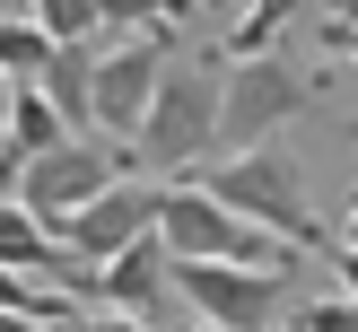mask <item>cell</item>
<instances>
[{"label": "cell", "instance_id": "obj_24", "mask_svg": "<svg viewBox=\"0 0 358 332\" xmlns=\"http://www.w3.org/2000/svg\"><path fill=\"white\" fill-rule=\"evenodd\" d=\"M0 131H9V79H0Z\"/></svg>", "mask_w": 358, "mask_h": 332}, {"label": "cell", "instance_id": "obj_1", "mask_svg": "<svg viewBox=\"0 0 358 332\" xmlns=\"http://www.w3.org/2000/svg\"><path fill=\"white\" fill-rule=\"evenodd\" d=\"M201 192L219 210H236L245 227H262V236H280V245H297L306 254L315 245V210H306V166H297L289 149H236V157H210V175H201Z\"/></svg>", "mask_w": 358, "mask_h": 332}, {"label": "cell", "instance_id": "obj_11", "mask_svg": "<svg viewBox=\"0 0 358 332\" xmlns=\"http://www.w3.org/2000/svg\"><path fill=\"white\" fill-rule=\"evenodd\" d=\"M35 87H44V105L62 114L70 140L96 131V52H87V44H52V62H44V79H35Z\"/></svg>", "mask_w": 358, "mask_h": 332}, {"label": "cell", "instance_id": "obj_6", "mask_svg": "<svg viewBox=\"0 0 358 332\" xmlns=\"http://www.w3.org/2000/svg\"><path fill=\"white\" fill-rule=\"evenodd\" d=\"M175 62V27H149V35H122V44L96 52V131L131 149L140 122H149V96Z\"/></svg>", "mask_w": 358, "mask_h": 332}, {"label": "cell", "instance_id": "obj_25", "mask_svg": "<svg viewBox=\"0 0 358 332\" xmlns=\"http://www.w3.org/2000/svg\"><path fill=\"white\" fill-rule=\"evenodd\" d=\"M184 332H210V324H184Z\"/></svg>", "mask_w": 358, "mask_h": 332}, {"label": "cell", "instance_id": "obj_2", "mask_svg": "<svg viewBox=\"0 0 358 332\" xmlns=\"http://www.w3.org/2000/svg\"><path fill=\"white\" fill-rule=\"evenodd\" d=\"M219 79L227 70H210V62H166V79L149 96V122L131 140V157L149 175H192L219 157Z\"/></svg>", "mask_w": 358, "mask_h": 332}, {"label": "cell", "instance_id": "obj_26", "mask_svg": "<svg viewBox=\"0 0 358 332\" xmlns=\"http://www.w3.org/2000/svg\"><path fill=\"white\" fill-rule=\"evenodd\" d=\"M350 140H358V122H350Z\"/></svg>", "mask_w": 358, "mask_h": 332}, {"label": "cell", "instance_id": "obj_4", "mask_svg": "<svg viewBox=\"0 0 358 332\" xmlns=\"http://www.w3.org/2000/svg\"><path fill=\"white\" fill-rule=\"evenodd\" d=\"M324 87V70H289L280 52H262V62H227L219 79V149H271L280 122L306 114V96Z\"/></svg>", "mask_w": 358, "mask_h": 332}, {"label": "cell", "instance_id": "obj_23", "mask_svg": "<svg viewBox=\"0 0 358 332\" xmlns=\"http://www.w3.org/2000/svg\"><path fill=\"white\" fill-rule=\"evenodd\" d=\"M332 17H341V27H358V0H332Z\"/></svg>", "mask_w": 358, "mask_h": 332}, {"label": "cell", "instance_id": "obj_13", "mask_svg": "<svg viewBox=\"0 0 358 332\" xmlns=\"http://www.w3.org/2000/svg\"><path fill=\"white\" fill-rule=\"evenodd\" d=\"M306 9H315V0H245V9H236V35H227V44H236V62L280 52V35H289Z\"/></svg>", "mask_w": 358, "mask_h": 332}, {"label": "cell", "instance_id": "obj_12", "mask_svg": "<svg viewBox=\"0 0 358 332\" xmlns=\"http://www.w3.org/2000/svg\"><path fill=\"white\" fill-rule=\"evenodd\" d=\"M62 140L70 131H62V114L44 105V87H9V131H0V149H9L17 166H35V157H52Z\"/></svg>", "mask_w": 358, "mask_h": 332}, {"label": "cell", "instance_id": "obj_22", "mask_svg": "<svg viewBox=\"0 0 358 332\" xmlns=\"http://www.w3.org/2000/svg\"><path fill=\"white\" fill-rule=\"evenodd\" d=\"M341 245H358V192H350V219H341Z\"/></svg>", "mask_w": 358, "mask_h": 332}, {"label": "cell", "instance_id": "obj_17", "mask_svg": "<svg viewBox=\"0 0 358 332\" xmlns=\"http://www.w3.org/2000/svg\"><path fill=\"white\" fill-rule=\"evenodd\" d=\"M289 332H358V306L332 289V297H315V306H297V324H289Z\"/></svg>", "mask_w": 358, "mask_h": 332}, {"label": "cell", "instance_id": "obj_15", "mask_svg": "<svg viewBox=\"0 0 358 332\" xmlns=\"http://www.w3.org/2000/svg\"><path fill=\"white\" fill-rule=\"evenodd\" d=\"M192 0H96V27L105 35H149V27H184Z\"/></svg>", "mask_w": 358, "mask_h": 332}, {"label": "cell", "instance_id": "obj_8", "mask_svg": "<svg viewBox=\"0 0 358 332\" xmlns=\"http://www.w3.org/2000/svg\"><path fill=\"white\" fill-rule=\"evenodd\" d=\"M140 236H157V192L131 184V175H122L114 192H96L79 219H62V254H70V271H105V262H114L122 245H140Z\"/></svg>", "mask_w": 358, "mask_h": 332}, {"label": "cell", "instance_id": "obj_5", "mask_svg": "<svg viewBox=\"0 0 358 332\" xmlns=\"http://www.w3.org/2000/svg\"><path fill=\"white\" fill-rule=\"evenodd\" d=\"M175 297L210 332H280L289 271H236V262H175Z\"/></svg>", "mask_w": 358, "mask_h": 332}, {"label": "cell", "instance_id": "obj_19", "mask_svg": "<svg viewBox=\"0 0 358 332\" xmlns=\"http://www.w3.org/2000/svg\"><path fill=\"white\" fill-rule=\"evenodd\" d=\"M332 280H341V297L358 306V245H332Z\"/></svg>", "mask_w": 358, "mask_h": 332}, {"label": "cell", "instance_id": "obj_21", "mask_svg": "<svg viewBox=\"0 0 358 332\" xmlns=\"http://www.w3.org/2000/svg\"><path fill=\"white\" fill-rule=\"evenodd\" d=\"M0 332H70V324H35V315H0Z\"/></svg>", "mask_w": 358, "mask_h": 332}, {"label": "cell", "instance_id": "obj_20", "mask_svg": "<svg viewBox=\"0 0 358 332\" xmlns=\"http://www.w3.org/2000/svg\"><path fill=\"white\" fill-rule=\"evenodd\" d=\"M324 44H332V62H358V27H341V17H324Z\"/></svg>", "mask_w": 358, "mask_h": 332}, {"label": "cell", "instance_id": "obj_7", "mask_svg": "<svg viewBox=\"0 0 358 332\" xmlns=\"http://www.w3.org/2000/svg\"><path fill=\"white\" fill-rule=\"evenodd\" d=\"M122 184V149H105V140H62L52 157H35L27 175H17V210H35V219L62 236V219H79L96 192Z\"/></svg>", "mask_w": 358, "mask_h": 332}, {"label": "cell", "instance_id": "obj_3", "mask_svg": "<svg viewBox=\"0 0 358 332\" xmlns=\"http://www.w3.org/2000/svg\"><path fill=\"white\" fill-rule=\"evenodd\" d=\"M157 245L166 262H236V271H297V245L245 227L236 210H219L201 184H157Z\"/></svg>", "mask_w": 358, "mask_h": 332}, {"label": "cell", "instance_id": "obj_14", "mask_svg": "<svg viewBox=\"0 0 358 332\" xmlns=\"http://www.w3.org/2000/svg\"><path fill=\"white\" fill-rule=\"evenodd\" d=\"M44 62H52V44L35 35V17H0V79H9V87H35Z\"/></svg>", "mask_w": 358, "mask_h": 332}, {"label": "cell", "instance_id": "obj_18", "mask_svg": "<svg viewBox=\"0 0 358 332\" xmlns=\"http://www.w3.org/2000/svg\"><path fill=\"white\" fill-rule=\"evenodd\" d=\"M70 332H157V324H140V315H70Z\"/></svg>", "mask_w": 358, "mask_h": 332}, {"label": "cell", "instance_id": "obj_16", "mask_svg": "<svg viewBox=\"0 0 358 332\" xmlns=\"http://www.w3.org/2000/svg\"><path fill=\"white\" fill-rule=\"evenodd\" d=\"M27 17H35L44 44H87V35H105L96 27V0H27Z\"/></svg>", "mask_w": 358, "mask_h": 332}, {"label": "cell", "instance_id": "obj_9", "mask_svg": "<svg viewBox=\"0 0 358 332\" xmlns=\"http://www.w3.org/2000/svg\"><path fill=\"white\" fill-rule=\"evenodd\" d=\"M70 289L96 297L105 315H140V324H149V315L175 306V262H166V245H157V236H140V245H122L105 271H70Z\"/></svg>", "mask_w": 358, "mask_h": 332}, {"label": "cell", "instance_id": "obj_10", "mask_svg": "<svg viewBox=\"0 0 358 332\" xmlns=\"http://www.w3.org/2000/svg\"><path fill=\"white\" fill-rule=\"evenodd\" d=\"M0 271L44 280V289H70V254H62V236H52L35 210H17V201H0Z\"/></svg>", "mask_w": 358, "mask_h": 332}]
</instances>
